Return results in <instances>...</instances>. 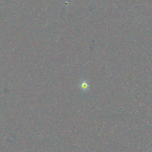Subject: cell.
<instances>
[{
  "mask_svg": "<svg viewBox=\"0 0 152 152\" xmlns=\"http://www.w3.org/2000/svg\"><path fill=\"white\" fill-rule=\"evenodd\" d=\"M80 87L83 90H87L89 89V85L86 82L84 81L80 85Z\"/></svg>",
  "mask_w": 152,
  "mask_h": 152,
  "instance_id": "1",
  "label": "cell"
}]
</instances>
